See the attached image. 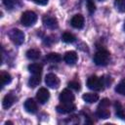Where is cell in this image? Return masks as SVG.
I'll return each instance as SVG.
<instances>
[{
  "label": "cell",
  "instance_id": "1",
  "mask_svg": "<svg viewBox=\"0 0 125 125\" xmlns=\"http://www.w3.org/2000/svg\"><path fill=\"white\" fill-rule=\"evenodd\" d=\"M110 60V54L106 50L98 51L94 56V62L97 65H106Z\"/></svg>",
  "mask_w": 125,
  "mask_h": 125
},
{
  "label": "cell",
  "instance_id": "2",
  "mask_svg": "<svg viewBox=\"0 0 125 125\" xmlns=\"http://www.w3.org/2000/svg\"><path fill=\"white\" fill-rule=\"evenodd\" d=\"M37 21V15L33 11H25L22 13L21 21L24 26H31Z\"/></svg>",
  "mask_w": 125,
  "mask_h": 125
},
{
  "label": "cell",
  "instance_id": "3",
  "mask_svg": "<svg viewBox=\"0 0 125 125\" xmlns=\"http://www.w3.org/2000/svg\"><path fill=\"white\" fill-rule=\"evenodd\" d=\"M9 37L16 45H21L24 41V33L18 28H13L9 31Z\"/></svg>",
  "mask_w": 125,
  "mask_h": 125
},
{
  "label": "cell",
  "instance_id": "4",
  "mask_svg": "<svg viewBox=\"0 0 125 125\" xmlns=\"http://www.w3.org/2000/svg\"><path fill=\"white\" fill-rule=\"evenodd\" d=\"M87 86L89 89L93 91H101L103 90L104 83L102 78H99L96 75H92L87 79Z\"/></svg>",
  "mask_w": 125,
  "mask_h": 125
},
{
  "label": "cell",
  "instance_id": "5",
  "mask_svg": "<svg viewBox=\"0 0 125 125\" xmlns=\"http://www.w3.org/2000/svg\"><path fill=\"white\" fill-rule=\"evenodd\" d=\"M56 109L59 113L67 114V113H70V112L74 111L76 109V106L72 103H62V104L57 105Z\"/></svg>",
  "mask_w": 125,
  "mask_h": 125
},
{
  "label": "cell",
  "instance_id": "6",
  "mask_svg": "<svg viewBox=\"0 0 125 125\" xmlns=\"http://www.w3.org/2000/svg\"><path fill=\"white\" fill-rule=\"evenodd\" d=\"M45 83L52 89H57L60 86V79L54 73H49L45 77Z\"/></svg>",
  "mask_w": 125,
  "mask_h": 125
},
{
  "label": "cell",
  "instance_id": "7",
  "mask_svg": "<svg viewBox=\"0 0 125 125\" xmlns=\"http://www.w3.org/2000/svg\"><path fill=\"white\" fill-rule=\"evenodd\" d=\"M42 21H43V24L47 27V28H50V29H55L58 27V21L56 18L54 17H51V16H44L43 19H42Z\"/></svg>",
  "mask_w": 125,
  "mask_h": 125
},
{
  "label": "cell",
  "instance_id": "8",
  "mask_svg": "<svg viewBox=\"0 0 125 125\" xmlns=\"http://www.w3.org/2000/svg\"><path fill=\"white\" fill-rule=\"evenodd\" d=\"M59 99L62 103H72L74 101V95L70 90L64 89L61 92Z\"/></svg>",
  "mask_w": 125,
  "mask_h": 125
},
{
  "label": "cell",
  "instance_id": "9",
  "mask_svg": "<svg viewBox=\"0 0 125 125\" xmlns=\"http://www.w3.org/2000/svg\"><path fill=\"white\" fill-rule=\"evenodd\" d=\"M36 98H37V101L40 104H45L50 98V93L46 88H40L37 91Z\"/></svg>",
  "mask_w": 125,
  "mask_h": 125
},
{
  "label": "cell",
  "instance_id": "10",
  "mask_svg": "<svg viewBox=\"0 0 125 125\" xmlns=\"http://www.w3.org/2000/svg\"><path fill=\"white\" fill-rule=\"evenodd\" d=\"M71 25L74 27V28H77V29H80L84 26V18L82 15H75L72 17L71 19V21H70Z\"/></svg>",
  "mask_w": 125,
  "mask_h": 125
},
{
  "label": "cell",
  "instance_id": "11",
  "mask_svg": "<svg viewBox=\"0 0 125 125\" xmlns=\"http://www.w3.org/2000/svg\"><path fill=\"white\" fill-rule=\"evenodd\" d=\"M77 54L76 52L74 51H68L64 54V57H63V60L64 62L67 63V64H74L76 62H77Z\"/></svg>",
  "mask_w": 125,
  "mask_h": 125
},
{
  "label": "cell",
  "instance_id": "12",
  "mask_svg": "<svg viewBox=\"0 0 125 125\" xmlns=\"http://www.w3.org/2000/svg\"><path fill=\"white\" fill-rule=\"evenodd\" d=\"M24 108L29 113H35L37 111V104L32 99H27L24 102Z\"/></svg>",
  "mask_w": 125,
  "mask_h": 125
},
{
  "label": "cell",
  "instance_id": "13",
  "mask_svg": "<svg viewBox=\"0 0 125 125\" xmlns=\"http://www.w3.org/2000/svg\"><path fill=\"white\" fill-rule=\"evenodd\" d=\"M96 114L99 118L102 119H106L110 116V111L107 109V107H103V106H98V109L96 111Z\"/></svg>",
  "mask_w": 125,
  "mask_h": 125
},
{
  "label": "cell",
  "instance_id": "14",
  "mask_svg": "<svg viewBox=\"0 0 125 125\" xmlns=\"http://www.w3.org/2000/svg\"><path fill=\"white\" fill-rule=\"evenodd\" d=\"M15 103V98L12 96V95H6L4 98H3V101H2V105L5 109H8L9 107H11Z\"/></svg>",
  "mask_w": 125,
  "mask_h": 125
},
{
  "label": "cell",
  "instance_id": "15",
  "mask_svg": "<svg viewBox=\"0 0 125 125\" xmlns=\"http://www.w3.org/2000/svg\"><path fill=\"white\" fill-rule=\"evenodd\" d=\"M82 99L88 104H93L99 100V96L98 94H94V93H86L82 96Z\"/></svg>",
  "mask_w": 125,
  "mask_h": 125
},
{
  "label": "cell",
  "instance_id": "16",
  "mask_svg": "<svg viewBox=\"0 0 125 125\" xmlns=\"http://www.w3.org/2000/svg\"><path fill=\"white\" fill-rule=\"evenodd\" d=\"M25 55H26L27 59L34 61V60H38L40 58L41 53H40V51L38 49H29V50H27Z\"/></svg>",
  "mask_w": 125,
  "mask_h": 125
},
{
  "label": "cell",
  "instance_id": "17",
  "mask_svg": "<svg viewBox=\"0 0 125 125\" xmlns=\"http://www.w3.org/2000/svg\"><path fill=\"white\" fill-rule=\"evenodd\" d=\"M114 108H115V114L117 117H119L120 119H125V112L123 110V107L121 105V104L119 102H115L114 103Z\"/></svg>",
  "mask_w": 125,
  "mask_h": 125
},
{
  "label": "cell",
  "instance_id": "18",
  "mask_svg": "<svg viewBox=\"0 0 125 125\" xmlns=\"http://www.w3.org/2000/svg\"><path fill=\"white\" fill-rule=\"evenodd\" d=\"M41 82V78H40V74H33V76H31L28 80V86L31 88H34L36 86H38Z\"/></svg>",
  "mask_w": 125,
  "mask_h": 125
},
{
  "label": "cell",
  "instance_id": "19",
  "mask_svg": "<svg viewBox=\"0 0 125 125\" xmlns=\"http://www.w3.org/2000/svg\"><path fill=\"white\" fill-rule=\"evenodd\" d=\"M28 70L32 74H40L42 72V65L39 63H31L28 65Z\"/></svg>",
  "mask_w": 125,
  "mask_h": 125
},
{
  "label": "cell",
  "instance_id": "20",
  "mask_svg": "<svg viewBox=\"0 0 125 125\" xmlns=\"http://www.w3.org/2000/svg\"><path fill=\"white\" fill-rule=\"evenodd\" d=\"M62 41L65 42V43H72V42H74V41L76 40V37H75L72 33L65 31V32L62 33Z\"/></svg>",
  "mask_w": 125,
  "mask_h": 125
},
{
  "label": "cell",
  "instance_id": "21",
  "mask_svg": "<svg viewBox=\"0 0 125 125\" xmlns=\"http://www.w3.org/2000/svg\"><path fill=\"white\" fill-rule=\"evenodd\" d=\"M0 79H1V85H2V86H5L6 84H8V83L11 82L12 77H11V75H10L8 72L2 71L1 74H0Z\"/></svg>",
  "mask_w": 125,
  "mask_h": 125
},
{
  "label": "cell",
  "instance_id": "22",
  "mask_svg": "<svg viewBox=\"0 0 125 125\" xmlns=\"http://www.w3.org/2000/svg\"><path fill=\"white\" fill-rule=\"evenodd\" d=\"M46 59H47V61H49L51 62H58L62 60V57L58 53H50V54L47 55Z\"/></svg>",
  "mask_w": 125,
  "mask_h": 125
},
{
  "label": "cell",
  "instance_id": "23",
  "mask_svg": "<svg viewBox=\"0 0 125 125\" xmlns=\"http://www.w3.org/2000/svg\"><path fill=\"white\" fill-rule=\"evenodd\" d=\"M115 92L122 96H125V78L117 84V86L115 87Z\"/></svg>",
  "mask_w": 125,
  "mask_h": 125
},
{
  "label": "cell",
  "instance_id": "24",
  "mask_svg": "<svg viewBox=\"0 0 125 125\" xmlns=\"http://www.w3.org/2000/svg\"><path fill=\"white\" fill-rule=\"evenodd\" d=\"M114 6L119 12L125 13V0H115Z\"/></svg>",
  "mask_w": 125,
  "mask_h": 125
},
{
  "label": "cell",
  "instance_id": "25",
  "mask_svg": "<svg viewBox=\"0 0 125 125\" xmlns=\"http://www.w3.org/2000/svg\"><path fill=\"white\" fill-rule=\"evenodd\" d=\"M87 8H88V11L90 14H92L96 11V5L93 0H87Z\"/></svg>",
  "mask_w": 125,
  "mask_h": 125
},
{
  "label": "cell",
  "instance_id": "26",
  "mask_svg": "<svg viewBox=\"0 0 125 125\" xmlns=\"http://www.w3.org/2000/svg\"><path fill=\"white\" fill-rule=\"evenodd\" d=\"M68 87L73 89V90H75V91H78V90H80V83L78 81H74L73 80V81L68 82Z\"/></svg>",
  "mask_w": 125,
  "mask_h": 125
},
{
  "label": "cell",
  "instance_id": "27",
  "mask_svg": "<svg viewBox=\"0 0 125 125\" xmlns=\"http://www.w3.org/2000/svg\"><path fill=\"white\" fill-rule=\"evenodd\" d=\"M110 104V101L108 99H103L99 104V106H103V107H108Z\"/></svg>",
  "mask_w": 125,
  "mask_h": 125
},
{
  "label": "cell",
  "instance_id": "28",
  "mask_svg": "<svg viewBox=\"0 0 125 125\" xmlns=\"http://www.w3.org/2000/svg\"><path fill=\"white\" fill-rule=\"evenodd\" d=\"M3 3L9 9L13 8V6H14V0H3Z\"/></svg>",
  "mask_w": 125,
  "mask_h": 125
},
{
  "label": "cell",
  "instance_id": "29",
  "mask_svg": "<svg viewBox=\"0 0 125 125\" xmlns=\"http://www.w3.org/2000/svg\"><path fill=\"white\" fill-rule=\"evenodd\" d=\"M34 3H36V4H38V5H42V6H44V5H47V3H48V0H32Z\"/></svg>",
  "mask_w": 125,
  "mask_h": 125
},
{
  "label": "cell",
  "instance_id": "30",
  "mask_svg": "<svg viewBox=\"0 0 125 125\" xmlns=\"http://www.w3.org/2000/svg\"><path fill=\"white\" fill-rule=\"evenodd\" d=\"M124 29H125V23H124Z\"/></svg>",
  "mask_w": 125,
  "mask_h": 125
},
{
  "label": "cell",
  "instance_id": "31",
  "mask_svg": "<svg viewBox=\"0 0 125 125\" xmlns=\"http://www.w3.org/2000/svg\"><path fill=\"white\" fill-rule=\"evenodd\" d=\"M99 1H104V0H99Z\"/></svg>",
  "mask_w": 125,
  "mask_h": 125
}]
</instances>
